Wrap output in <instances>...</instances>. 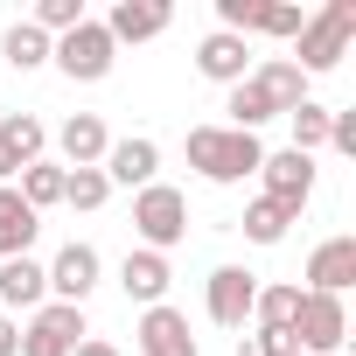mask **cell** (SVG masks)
<instances>
[{
  "label": "cell",
  "instance_id": "cell-1",
  "mask_svg": "<svg viewBox=\"0 0 356 356\" xmlns=\"http://www.w3.org/2000/svg\"><path fill=\"white\" fill-rule=\"evenodd\" d=\"M259 161H266L259 133H231V126H189V168L203 175V182L231 189V182H245V175H259Z\"/></svg>",
  "mask_w": 356,
  "mask_h": 356
},
{
  "label": "cell",
  "instance_id": "cell-2",
  "mask_svg": "<svg viewBox=\"0 0 356 356\" xmlns=\"http://www.w3.org/2000/svg\"><path fill=\"white\" fill-rule=\"evenodd\" d=\"M349 35H356V0H328L321 15H307L300 22V35H293V70L300 77H321V70H335L342 56H349Z\"/></svg>",
  "mask_w": 356,
  "mask_h": 356
},
{
  "label": "cell",
  "instance_id": "cell-3",
  "mask_svg": "<svg viewBox=\"0 0 356 356\" xmlns=\"http://www.w3.org/2000/svg\"><path fill=\"white\" fill-rule=\"evenodd\" d=\"M133 231H140V245L147 252H175V245H182L189 238V196L182 189H175V182H147L140 196H133Z\"/></svg>",
  "mask_w": 356,
  "mask_h": 356
},
{
  "label": "cell",
  "instance_id": "cell-4",
  "mask_svg": "<svg viewBox=\"0 0 356 356\" xmlns=\"http://www.w3.org/2000/svg\"><path fill=\"white\" fill-rule=\"evenodd\" d=\"M49 63H56L70 84H98V77H112V63H119V42L105 35V22H91V15H84L70 35H56Z\"/></svg>",
  "mask_w": 356,
  "mask_h": 356
},
{
  "label": "cell",
  "instance_id": "cell-5",
  "mask_svg": "<svg viewBox=\"0 0 356 356\" xmlns=\"http://www.w3.org/2000/svg\"><path fill=\"white\" fill-rule=\"evenodd\" d=\"M293 342H300V356H335V349L349 342V307H342L335 293H300Z\"/></svg>",
  "mask_w": 356,
  "mask_h": 356
},
{
  "label": "cell",
  "instance_id": "cell-6",
  "mask_svg": "<svg viewBox=\"0 0 356 356\" xmlns=\"http://www.w3.org/2000/svg\"><path fill=\"white\" fill-rule=\"evenodd\" d=\"M259 182H266V203H280L286 217H300L307 196H314V154H293V147L266 154L259 161Z\"/></svg>",
  "mask_w": 356,
  "mask_h": 356
},
{
  "label": "cell",
  "instance_id": "cell-7",
  "mask_svg": "<svg viewBox=\"0 0 356 356\" xmlns=\"http://www.w3.org/2000/svg\"><path fill=\"white\" fill-rule=\"evenodd\" d=\"M252 300H259V273H245V266H217L203 280V307H210L217 328H245L252 321Z\"/></svg>",
  "mask_w": 356,
  "mask_h": 356
},
{
  "label": "cell",
  "instance_id": "cell-8",
  "mask_svg": "<svg viewBox=\"0 0 356 356\" xmlns=\"http://www.w3.org/2000/svg\"><path fill=\"white\" fill-rule=\"evenodd\" d=\"M84 342V307H63V300H42L35 321L22 328V356H70Z\"/></svg>",
  "mask_w": 356,
  "mask_h": 356
},
{
  "label": "cell",
  "instance_id": "cell-9",
  "mask_svg": "<svg viewBox=\"0 0 356 356\" xmlns=\"http://www.w3.org/2000/svg\"><path fill=\"white\" fill-rule=\"evenodd\" d=\"M42 273H49V293H56V300H63V307H84V300H91V286H98V273H105V266H98V252H91V245H84V238H70V245H63V252H56V259H49V266H42Z\"/></svg>",
  "mask_w": 356,
  "mask_h": 356
},
{
  "label": "cell",
  "instance_id": "cell-10",
  "mask_svg": "<svg viewBox=\"0 0 356 356\" xmlns=\"http://www.w3.org/2000/svg\"><path fill=\"white\" fill-rule=\"evenodd\" d=\"M356 286V238L349 231H335V238H321L314 252H307V293H349Z\"/></svg>",
  "mask_w": 356,
  "mask_h": 356
},
{
  "label": "cell",
  "instance_id": "cell-11",
  "mask_svg": "<svg viewBox=\"0 0 356 356\" xmlns=\"http://www.w3.org/2000/svg\"><path fill=\"white\" fill-rule=\"evenodd\" d=\"M133 335H140V356H203L196 335H189V314H182V307H168V300L147 307Z\"/></svg>",
  "mask_w": 356,
  "mask_h": 356
},
{
  "label": "cell",
  "instance_id": "cell-12",
  "mask_svg": "<svg viewBox=\"0 0 356 356\" xmlns=\"http://www.w3.org/2000/svg\"><path fill=\"white\" fill-rule=\"evenodd\" d=\"M196 70H203L210 84H224V91H231V84H245V77H252V42H245V35L210 29V35L196 42Z\"/></svg>",
  "mask_w": 356,
  "mask_h": 356
},
{
  "label": "cell",
  "instance_id": "cell-13",
  "mask_svg": "<svg viewBox=\"0 0 356 356\" xmlns=\"http://www.w3.org/2000/svg\"><path fill=\"white\" fill-rule=\"evenodd\" d=\"M98 168H105V182H112V189H147L154 175H161V147L133 133V140H112Z\"/></svg>",
  "mask_w": 356,
  "mask_h": 356
},
{
  "label": "cell",
  "instance_id": "cell-14",
  "mask_svg": "<svg viewBox=\"0 0 356 356\" xmlns=\"http://www.w3.org/2000/svg\"><path fill=\"white\" fill-rule=\"evenodd\" d=\"M168 259L161 252H147V245H133L126 259H119V286H126V300H140V307H161L168 300Z\"/></svg>",
  "mask_w": 356,
  "mask_h": 356
},
{
  "label": "cell",
  "instance_id": "cell-15",
  "mask_svg": "<svg viewBox=\"0 0 356 356\" xmlns=\"http://www.w3.org/2000/svg\"><path fill=\"white\" fill-rule=\"evenodd\" d=\"M56 147H63V168H98L105 147H112V133H105L98 112H70V119L56 126Z\"/></svg>",
  "mask_w": 356,
  "mask_h": 356
},
{
  "label": "cell",
  "instance_id": "cell-16",
  "mask_svg": "<svg viewBox=\"0 0 356 356\" xmlns=\"http://www.w3.org/2000/svg\"><path fill=\"white\" fill-rule=\"evenodd\" d=\"M168 22H175L168 0H119V8L105 15V35H112V42H154Z\"/></svg>",
  "mask_w": 356,
  "mask_h": 356
},
{
  "label": "cell",
  "instance_id": "cell-17",
  "mask_svg": "<svg viewBox=\"0 0 356 356\" xmlns=\"http://www.w3.org/2000/svg\"><path fill=\"white\" fill-rule=\"evenodd\" d=\"M35 231H42V217H35V210L22 203V189L8 182V189H0V259H29Z\"/></svg>",
  "mask_w": 356,
  "mask_h": 356
},
{
  "label": "cell",
  "instance_id": "cell-18",
  "mask_svg": "<svg viewBox=\"0 0 356 356\" xmlns=\"http://www.w3.org/2000/svg\"><path fill=\"white\" fill-rule=\"evenodd\" d=\"M252 84H259V91L273 98V112H280V119H286V112H293V105L307 98V77H300V70H293L286 56H266V63L252 70Z\"/></svg>",
  "mask_w": 356,
  "mask_h": 356
},
{
  "label": "cell",
  "instance_id": "cell-19",
  "mask_svg": "<svg viewBox=\"0 0 356 356\" xmlns=\"http://www.w3.org/2000/svg\"><path fill=\"white\" fill-rule=\"evenodd\" d=\"M42 293H49V273L35 259H0V300L8 307H42Z\"/></svg>",
  "mask_w": 356,
  "mask_h": 356
},
{
  "label": "cell",
  "instance_id": "cell-20",
  "mask_svg": "<svg viewBox=\"0 0 356 356\" xmlns=\"http://www.w3.org/2000/svg\"><path fill=\"white\" fill-rule=\"evenodd\" d=\"M15 189H22V203H29L35 217H42V210H56V203H63V161H29Z\"/></svg>",
  "mask_w": 356,
  "mask_h": 356
},
{
  "label": "cell",
  "instance_id": "cell-21",
  "mask_svg": "<svg viewBox=\"0 0 356 356\" xmlns=\"http://www.w3.org/2000/svg\"><path fill=\"white\" fill-rule=\"evenodd\" d=\"M0 147H8V154L29 168V161H42V147H49V126H42L35 112H8V119H0Z\"/></svg>",
  "mask_w": 356,
  "mask_h": 356
},
{
  "label": "cell",
  "instance_id": "cell-22",
  "mask_svg": "<svg viewBox=\"0 0 356 356\" xmlns=\"http://www.w3.org/2000/svg\"><path fill=\"white\" fill-rule=\"evenodd\" d=\"M49 49H56V42H49L35 22H15L8 35H0V56H8L15 70H42V63H49Z\"/></svg>",
  "mask_w": 356,
  "mask_h": 356
},
{
  "label": "cell",
  "instance_id": "cell-23",
  "mask_svg": "<svg viewBox=\"0 0 356 356\" xmlns=\"http://www.w3.org/2000/svg\"><path fill=\"white\" fill-rule=\"evenodd\" d=\"M224 112H231V133H259L266 119H280V112H273V98H266V91L252 84V77H245V84H231Z\"/></svg>",
  "mask_w": 356,
  "mask_h": 356
},
{
  "label": "cell",
  "instance_id": "cell-24",
  "mask_svg": "<svg viewBox=\"0 0 356 356\" xmlns=\"http://www.w3.org/2000/svg\"><path fill=\"white\" fill-rule=\"evenodd\" d=\"M293 314H300V286H259V300H252V321L259 328H293Z\"/></svg>",
  "mask_w": 356,
  "mask_h": 356
},
{
  "label": "cell",
  "instance_id": "cell-25",
  "mask_svg": "<svg viewBox=\"0 0 356 356\" xmlns=\"http://www.w3.org/2000/svg\"><path fill=\"white\" fill-rule=\"evenodd\" d=\"M112 182H105V168H63V203L70 210H105Z\"/></svg>",
  "mask_w": 356,
  "mask_h": 356
},
{
  "label": "cell",
  "instance_id": "cell-26",
  "mask_svg": "<svg viewBox=\"0 0 356 356\" xmlns=\"http://www.w3.org/2000/svg\"><path fill=\"white\" fill-rule=\"evenodd\" d=\"M286 126H293V154H314V147H328V105L300 98V105L286 112Z\"/></svg>",
  "mask_w": 356,
  "mask_h": 356
},
{
  "label": "cell",
  "instance_id": "cell-27",
  "mask_svg": "<svg viewBox=\"0 0 356 356\" xmlns=\"http://www.w3.org/2000/svg\"><path fill=\"white\" fill-rule=\"evenodd\" d=\"M286 224H293V217H286L280 203H266V196L245 210V238H252V245H280V238H286Z\"/></svg>",
  "mask_w": 356,
  "mask_h": 356
},
{
  "label": "cell",
  "instance_id": "cell-28",
  "mask_svg": "<svg viewBox=\"0 0 356 356\" xmlns=\"http://www.w3.org/2000/svg\"><path fill=\"white\" fill-rule=\"evenodd\" d=\"M29 22L56 42V35H70V29L84 22V0H35V15H29Z\"/></svg>",
  "mask_w": 356,
  "mask_h": 356
},
{
  "label": "cell",
  "instance_id": "cell-29",
  "mask_svg": "<svg viewBox=\"0 0 356 356\" xmlns=\"http://www.w3.org/2000/svg\"><path fill=\"white\" fill-rule=\"evenodd\" d=\"M238 349L245 356H300L293 328H252V335H238Z\"/></svg>",
  "mask_w": 356,
  "mask_h": 356
},
{
  "label": "cell",
  "instance_id": "cell-30",
  "mask_svg": "<svg viewBox=\"0 0 356 356\" xmlns=\"http://www.w3.org/2000/svg\"><path fill=\"white\" fill-rule=\"evenodd\" d=\"M300 22H307L300 8H273V0H266V22H259V35H280V42H293V35H300Z\"/></svg>",
  "mask_w": 356,
  "mask_h": 356
},
{
  "label": "cell",
  "instance_id": "cell-31",
  "mask_svg": "<svg viewBox=\"0 0 356 356\" xmlns=\"http://www.w3.org/2000/svg\"><path fill=\"white\" fill-rule=\"evenodd\" d=\"M328 147L335 154H356V112H328Z\"/></svg>",
  "mask_w": 356,
  "mask_h": 356
},
{
  "label": "cell",
  "instance_id": "cell-32",
  "mask_svg": "<svg viewBox=\"0 0 356 356\" xmlns=\"http://www.w3.org/2000/svg\"><path fill=\"white\" fill-rule=\"evenodd\" d=\"M0 356H22V328H15V314H0Z\"/></svg>",
  "mask_w": 356,
  "mask_h": 356
},
{
  "label": "cell",
  "instance_id": "cell-33",
  "mask_svg": "<svg viewBox=\"0 0 356 356\" xmlns=\"http://www.w3.org/2000/svg\"><path fill=\"white\" fill-rule=\"evenodd\" d=\"M70 356H119V349H112V342H105V335H84V342H77V349H70Z\"/></svg>",
  "mask_w": 356,
  "mask_h": 356
},
{
  "label": "cell",
  "instance_id": "cell-34",
  "mask_svg": "<svg viewBox=\"0 0 356 356\" xmlns=\"http://www.w3.org/2000/svg\"><path fill=\"white\" fill-rule=\"evenodd\" d=\"M15 175H22V161H15L8 147H0V189H8V182H15Z\"/></svg>",
  "mask_w": 356,
  "mask_h": 356
}]
</instances>
